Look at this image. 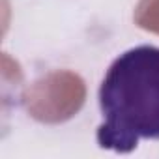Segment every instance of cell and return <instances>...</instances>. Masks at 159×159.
Here are the masks:
<instances>
[{
    "mask_svg": "<svg viewBox=\"0 0 159 159\" xmlns=\"http://www.w3.org/2000/svg\"><path fill=\"white\" fill-rule=\"evenodd\" d=\"M98 99L99 148L129 153L142 139L159 140V47L139 45L114 58Z\"/></svg>",
    "mask_w": 159,
    "mask_h": 159,
    "instance_id": "1",
    "label": "cell"
}]
</instances>
